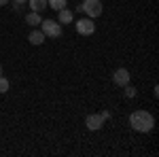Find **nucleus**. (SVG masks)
<instances>
[{
    "label": "nucleus",
    "instance_id": "f257e3e1",
    "mask_svg": "<svg viewBox=\"0 0 159 157\" xmlns=\"http://www.w3.org/2000/svg\"><path fill=\"white\" fill-rule=\"evenodd\" d=\"M129 127L138 134H148L155 127V117L144 109H138L129 115Z\"/></svg>",
    "mask_w": 159,
    "mask_h": 157
},
{
    "label": "nucleus",
    "instance_id": "f03ea898",
    "mask_svg": "<svg viewBox=\"0 0 159 157\" xmlns=\"http://www.w3.org/2000/svg\"><path fill=\"white\" fill-rule=\"evenodd\" d=\"M79 11H83L91 19H98L100 15L104 13V4H102V0H83V4L79 7Z\"/></svg>",
    "mask_w": 159,
    "mask_h": 157
},
{
    "label": "nucleus",
    "instance_id": "7ed1b4c3",
    "mask_svg": "<svg viewBox=\"0 0 159 157\" xmlns=\"http://www.w3.org/2000/svg\"><path fill=\"white\" fill-rule=\"evenodd\" d=\"M61 28H64V25H61L60 21H55V19H43V21H40V30H43V34L47 38H60Z\"/></svg>",
    "mask_w": 159,
    "mask_h": 157
},
{
    "label": "nucleus",
    "instance_id": "20e7f679",
    "mask_svg": "<svg viewBox=\"0 0 159 157\" xmlns=\"http://www.w3.org/2000/svg\"><path fill=\"white\" fill-rule=\"evenodd\" d=\"M72 24H74V30H76L81 36H91V34L96 32V19H91V17L76 19V21H72Z\"/></svg>",
    "mask_w": 159,
    "mask_h": 157
},
{
    "label": "nucleus",
    "instance_id": "39448f33",
    "mask_svg": "<svg viewBox=\"0 0 159 157\" xmlns=\"http://www.w3.org/2000/svg\"><path fill=\"white\" fill-rule=\"evenodd\" d=\"M104 115L102 113H91V115H87L85 117V125L89 132H100L102 127H104Z\"/></svg>",
    "mask_w": 159,
    "mask_h": 157
},
{
    "label": "nucleus",
    "instance_id": "423d86ee",
    "mask_svg": "<svg viewBox=\"0 0 159 157\" xmlns=\"http://www.w3.org/2000/svg\"><path fill=\"white\" fill-rule=\"evenodd\" d=\"M129 81H132V74H129V70H127V68H117V70L112 72V83L119 85V87L127 85Z\"/></svg>",
    "mask_w": 159,
    "mask_h": 157
},
{
    "label": "nucleus",
    "instance_id": "0eeeda50",
    "mask_svg": "<svg viewBox=\"0 0 159 157\" xmlns=\"http://www.w3.org/2000/svg\"><path fill=\"white\" fill-rule=\"evenodd\" d=\"M45 40H47V36L43 34V30H32V32L28 34V43H30V45H34V47L43 45Z\"/></svg>",
    "mask_w": 159,
    "mask_h": 157
},
{
    "label": "nucleus",
    "instance_id": "6e6552de",
    "mask_svg": "<svg viewBox=\"0 0 159 157\" xmlns=\"http://www.w3.org/2000/svg\"><path fill=\"white\" fill-rule=\"evenodd\" d=\"M57 21H60L61 25L72 24L74 21V13L70 11V9H61V11H57Z\"/></svg>",
    "mask_w": 159,
    "mask_h": 157
},
{
    "label": "nucleus",
    "instance_id": "1a4fd4ad",
    "mask_svg": "<svg viewBox=\"0 0 159 157\" xmlns=\"http://www.w3.org/2000/svg\"><path fill=\"white\" fill-rule=\"evenodd\" d=\"M40 21H43V17H40V13H34V11L25 13V24H28V25H32V28H36V25H40Z\"/></svg>",
    "mask_w": 159,
    "mask_h": 157
},
{
    "label": "nucleus",
    "instance_id": "9d476101",
    "mask_svg": "<svg viewBox=\"0 0 159 157\" xmlns=\"http://www.w3.org/2000/svg\"><path fill=\"white\" fill-rule=\"evenodd\" d=\"M28 4H30V11L34 13H43L47 9V0H28Z\"/></svg>",
    "mask_w": 159,
    "mask_h": 157
},
{
    "label": "nucleus",
    "instance_id": "9b49d317",
    "mask_svg": "<svg viewBox=\"0 0 159 157\" xmlns=\"http://www.w3.org/2000/svg\"><path fill=\"white\" fill-rule=\"evenodd\" d=\"M47 7L53 11H61V9L68 7V0H47Z\"/></svg>",
    "mask_w": 159,
    "mask_h": 157
},
{
    "label": "nucleus",
    "instance_id": "f8f14e48",
    "mask_svg": "<svg viewBox=\"0 0 159 157\" xmlns=\"http://www.w3.org/2000/svg\"><path fill=\"white\" fill-rule=\"evenodd\" d=\"M123 96H125V98H129V100H134V98L138 96V89H136L134 85H129V83H127V85H123Z\"/></svg>",
    "mask_w": 159,
    "mask_h": 157
},
{
    "label": "nucleus",
    "instance_id": "ddd939ff",
    "mask_svg": "<svg viewBox=\"0 0 159 157\" xmlns=\"http://www.w3.org/2000/svg\"><path fill=\"white\" fill-rule=\"evenodd\" d=\"M9 87H11V81H9L7 76H2V74H0V94H7V91H9Z\"/></svg>",
    "mask_w": 159,
    "mask_h": 157
},
{
    "label": "nucleus",
    "instance_id": "4468645a",
    "mask_svg": "<svg viewBox=\"0 0 159 157\" xmlns=\"http://www.w3.org/2000/svg\"><path fill=\"white\" fill-rule=\"evenodd\" d=\"M9 2H11V0H0V7H7Z\"/></svg>",
    "mask_w": 159,
    "mask_h": 157
},
{
    "label": "nucleus",
    "instance_id": "2eb2a0df",
    "mask_svg": "<svg viewBox=\"0 0 159 157\" xmlns=\"http://www.w3.org/2000/svg\"><path fill=\"white\" fill-rule=\"evenodd\" d=\"M13 2H15V4H25L28 0H13Z\"/></svg>",
    "mask_w": 159,
    "mask_h": 157
},
{
    "label": "nucleus",
    "instance_id": "dca6fc26",
    "mask_svg": "<svg viewBox=\"0 0 159 157\" xmlns=\"http://www.w3.org/2000/svg\"><path fill=\"white\" fill-rule=\"evenodd\" d=\"M0 74H2V64H0Z\"/></svg>",
    "mask_w": 159,
    "mask_h": 157
}]
</instances>
